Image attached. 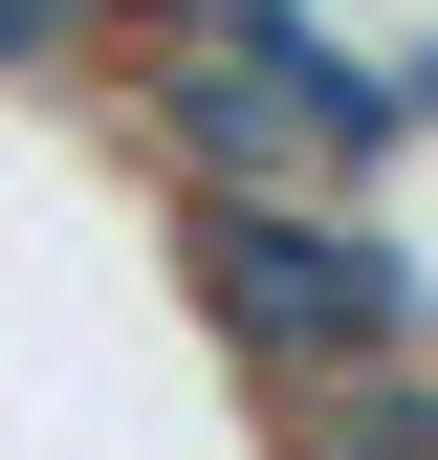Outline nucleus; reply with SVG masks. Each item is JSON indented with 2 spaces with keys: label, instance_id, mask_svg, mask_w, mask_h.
Masks as SVG:
<instances>
[{
  "label": "nucleus",
  "instance_id": "nucleus-1",
  "mask_svg": "<svg viewBox=\"0 0 438 460\" xmlns=\"http://www.w3.org/2000/svg\"><path fill=\"white\" fill-rule=\"evenodd\" d=\"M176 263H197V307L285 394H351V373L416 351V263L372 242L351 198H176Z\"/></svg>",
  "mask_w": 438,
  "mask_h": 460
},
{
  "label": "nucleus",
  "instance_id": "nucleus-2",
  "mask_svg": "<svg viewBox=\"0 0 438 460\" xmlns=\"http://www.w3.org/2000/svg\"><path fill=\"white\" fill-rule=\"evenodd\" d=\"M395 88H416V132H438V44H416V66H395Z\"/></svg>",
  "mask_w": 438,
  "mask_h": 460
}]
</instances>
